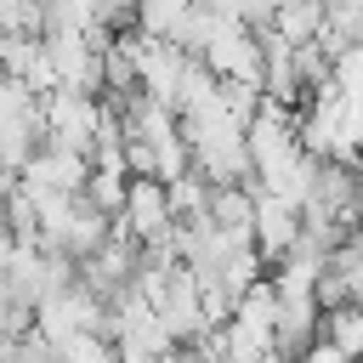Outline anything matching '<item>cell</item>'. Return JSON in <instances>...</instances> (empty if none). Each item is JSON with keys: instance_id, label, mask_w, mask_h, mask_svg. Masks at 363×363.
<instances>
[{"instance_id": "13", "label": "cell", "mask_w": 363, "mask_h": 363, "mask_svg": "<svg viewBox=\"0 0 363 363\" xmlns=\"http://www.w3.org/2000/svg\"><path fill=\"white\" fill-rule=\"evenodd\" d=\"M199 11H216V17H233V0H193Z\"/></svg>"}, {"instance_id": "6", "label": "cell", "mask_w": 363, "mask_h": 363, "mask_svg": "<svg viewBox=\"0 0 363 363\" xmlns=\"http://www.w3.org/2000/svg\"><path fill=\"white\" fill-rule=\"evenodd\" d=\"M318 340H329L340 357L363 363V301H346V306H329L323 323H318Z\"/></svg>"}, {"instance_id": "10", "label": "cell", "mask_w": 363, "mask_h": 363, "mask_svg": "<svg viewBox=\"0 0 363 363\" xmlns=\"http://www.w3.org/2000/svg\"><path fill=\"white\" fill-rule=\"evenodd\" d=\"M11 363H62V357H57L40 335H28V340H17V346H11Z\"/></svg>"}, {"instance_id": "8", "label": "cell", "mask_w": 363, "mask_h": 363, "mask_svg": "<svg viewBox=\"0 0 363 363\" xmlns=\"http://www.w3.org/2000/svg\"><path fill=\"white\" fill-rule=\"evenodd\" d=\"M0 34H45L40 0H0Z\"/></svg>"}, {"instance_id": "11", "label": "cell", "mask_w": 363, "mask_h": 363, "mask_svg": "<svg viewBox=\"0 0 363 363\" xmlns=\"http://www.w3.org/2000/svg\"><path fill=\"white\" fill-rule=\"evenodd\" d=\"M295 363H352V357H340V352H335L329 340H312V346H306V352H301Z\"/></svg>"}, {"instance_id": "3", "label": "cell", "mask_w": 363, "mask_h": 363, "mask_svg": "<svg viewBox=\"0 0 363 363\" xmlns=\"http://www.w3.org/2000/svg\"><path fill=\"white\" fill-rule=\"evenodd\" d=\"M295 238H301V210L255 187V221H250V244H255V255L272 267V261H278Z\"/></svg>"}, {"instance_id": "9", "label": "cell", "mask_w": 363, "mask_h": 363, "mask_svg": "<svg viewBox=\"0 0 363 363\" xmlns=\"http://www.w3.org/2000/svg\"><path fill=\"white\" fill-rule=\"evenodd\" d=\"M272 11H278V0H233V17H238L244 28H255V34L272 28Z\"/></svg>"}, {"instance_id": "4", "label": "cell", "mask_w": 363, "mask_h": 363, "mask_svg": "<svg viewBox=\"0 0 363 363\" xmlns=\"http://www.w3.org/2000/svg\"><path fill=\"white\" fill-rule=\"evenodd\" d=\"M193 0H136L130 11V28L142 40H159V45H182L187 51V28H193Z\"/></svg>"}, {"instance_id": "5", "label": "cell", "mask_w": 363, "mask_h": 363, "mask_svg": "<svg viewBox=\"0 0 363 363\" xmlns=\"http://www.w3.org/2000/svg\"><path fill=\"white\" fill-rule=\"evenodd\" d=\"M323 11H329V0H278L267 34H278V40H289V45H306V40L323 34Z\"/></svg>"}, {"instance_id": "15", "label": "cell", "mask_w": 363, "mask_h": 363, "mask_svg": "<svg viewBox=\"0 0 363 363\" xmlns=\"http://www.w3.org/2000/svg\"><path fill=\"white\" fill-rule=\"evenodd\" d=\"M357 227H363V210H357Z\"/></svg>"}, {"instance_id": "14", "label": "cell", "mask_w": 363, "mask_h": 363, "mask_svg": "<svg viewBox=\"0 0 363 363\" xmlns=\"http://www.w3.org/2000/svg\"><path fill=\"white\" fill-rule=\"evenodd\" d=\"M335 6H363V0H335Z\"/></svg>"}, {"instance_id": "7", "label": "cell", "mask_w": 363, "mask_h": 363, "mask_svg": "<svg viewBox=\"0 0 363 363\" xmlns=\"http://www.w3.org/2000/svg\"><path fill=\"white\" fill-rule=\"evenodd\" d=\"M125 187H130V176H125V170H96V164H91V176H85V187H79V199L113 221V216L125 210Z\"/></svg>"}, {"instance_id": "12", "label": "cell", "mask_w": 363, "mask_h": 363, "mask_svg": "<svg viewBox=\"0 0 363 363\" xmlns=\"http://www.w3.org/2000/svg\"><path fill=\"white\" fill-rule=\"evenodd\" d=\"M11 255H17V233H11L6 221H0V272L11 267Z\"/></svg>"}, {"instance_id": "2", "label": "cell", "mask_w": 363, "mask_h": 363, "mask_svg": "<svg viewBox=\"0 0 363 363\" xmlns=\"http://www.w3.org/2000/svg\"><path fill=\"white\" fill-rule=\"evenodd\" d=\"M170 227H176V216H170V193H164V182H153V176H130V187H125V210L113 216V233H125L130 244H153V238H170Z\"/></svg>"}, {"instance_id": "1", "label": "cell", "mask_w": 363, "mask_h": 363, "mask_svg": "<svg viewBox=\"0 0 363 363\" xmlns=\"http://www.w3.org/2000/svg\"><path fill=\"white\" fill-rule=\"evenodd\" d=\"M96 125H102V96H96V91H45V96H40L45 147H74V153L91 159Z\"/></svg>"}]
</instances>
